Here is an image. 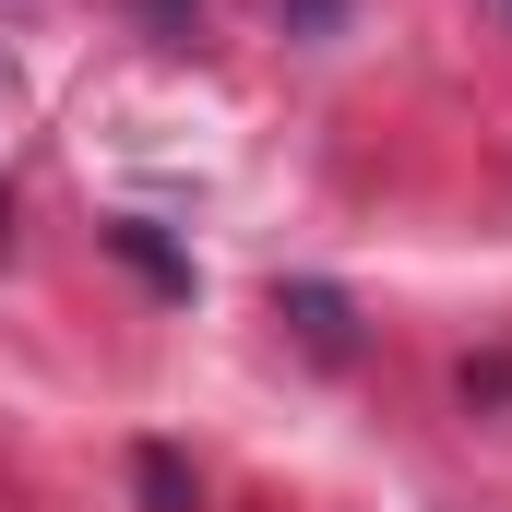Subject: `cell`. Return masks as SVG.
Segmentation results:
<instances>
[{
	"mask_svg": "<svg viewBox=\"0 0 512 512\" xmlns=\"http://www.w3.org/2000/svg\"><path fill=\"white\" fill-rule=\"evenodd\" d=\"M108 251H120L131 274H143V286H155V298H191V262L167 251V239H155V227H108Z\"/></svg>",
	"mask_w": 512,
	"mask_h": 512,
	"instance_id": "obj_1",
	"label": "cell"
},
{
	"mask_svg": "<svg viewBox=\"0 0 512 512\" xmlns=\"http://www.w3.org/2000/svg\"><path fill=\"white\" fill-rule=\"evenodd\" d=\"M131 489H143V512H191V465H179L167 441H143V453H131Z\"/></svg>",
	"mask_w": 512,
	"mask_h": 512,
	"instance_id": "obj_2",
	"label": "cell"
},
{
	"mask_svg": "<svg viewBox=\"0 0 512 512\" xmlns=\"http://www.w3.org/2000/svg\"><path fill=\"white\" fill-rule=\"evenodd\" d=\"M286 322H298L310 346H346V298H334V286H286Z\"/></svg>",
	"mask_w": 512,
	"mask_h": 512,
	"instance_id": "obj_3",
	"label": "cell"
},
{
	"mask_svg": "<svg viewBox=\"0 0 512 512\" xmlns=\"http://www.w3.org/2000/svg\"><path fill=\"white\" fill-rule=\"evenodd\" d=\"M298 24H334V0H298Z\"/></svg>",
	"mask_w": 512,
	"mask_h": 512,
	"instance_id": "obj_4",
	"label": "cell"
},
{
	"mask_svg": "<svg viewBox=\"0 0 512 512\" xmlns=\"http://www.w3.org/2000/svg\"><path fill=\"white\" fill-rule=\"evenodd\" d=\"M501 12H512V0H501Z\"/></svg>",
	"mask_w": 512,
	"mask_h": 512,
	"instance_id": "obj_5",
	"label": "cell"
}]
</instances>
